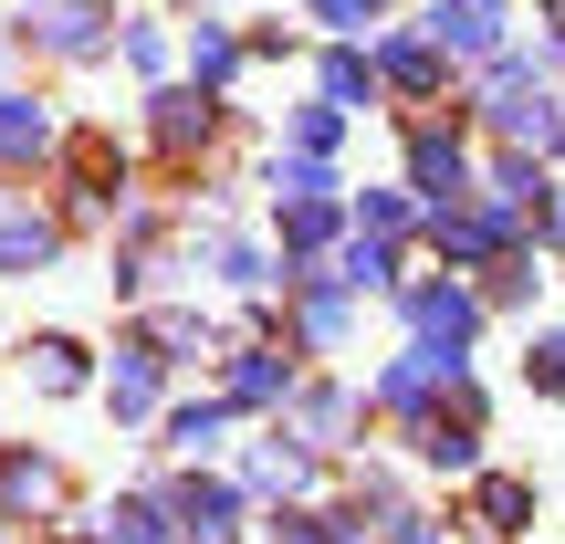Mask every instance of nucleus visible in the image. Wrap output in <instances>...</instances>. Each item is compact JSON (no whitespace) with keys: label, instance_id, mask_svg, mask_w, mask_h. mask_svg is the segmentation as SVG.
<instances>
[{"label":"nucleus","instance_id":"412c9836","mask_svg":"<svg viewBox=\"0 0 565 544\" xmlns=\"http://www.w3.org/2000/svg\"><path fill=\"white\" fill-rule=\"evenodd\" d=\"M42 252H53V231H42V221H21V210H11V221H0V273L42 263Z\"/></svg>","mask_w":565,"mask_h":544},{"label":"nucleus","instance_id":"bb28decb","mask_svg":"<svg viewBox=\"0 0 565 544\" xmlns=\"http://www.w3.org/2000/svg\"><path fill=\"white\" fill-rule=\"evenodd\" d=\"M492 294H503V303H534V294H545V273H534V252H503V282H492Z\"/></svg>","mask_w":565,"mask_h":544},{"label":"nucleus","instance_id":"b1692460","mask_svg":"<svg viewBox=\"0 0 565 544\" xmlns=\"http://www.w3.org/2000/svg\"><path fill=\"white\" fill-rule=\"evenodd\" d=\"M303 482V450H252V492H294Z\"/></svg>","mask_w":565,"mask_h":544},{"label":"nucleus","instance_id":"f03ea898","mask_svg":"<svg viewBox=\"0 0 565 544\" xmlns=\"http://www.w3.org/2000/svg\"><path fill=\"white\" fill-rule=\"evenodd\" d=\"M408 189H419V210L482 200V189H471V147H461V126H408Z\"/></svg>","mask_w":565,"mask_h":544},{"label":"nucleus","instance_id":"aec40b11","mask_svg":"<svg viewBox=\"0 0 565 544\" xmlns=\"http://www.w3.org/2000/svg\"><path fill=\"white\" fill-rule=\"evenodd\" d=\"M303 11H315L324 32H345V42H356V32H377V21H387V0H303Z\"/></svg>","mask_w":565,"mask_h":544},{"label":"nucleus","instance_id":"a878e982","mask_svg":"<svg viewBox=\"0 0 565 544\" xmlns=\"http://www.w3.org/2000/svg\"><path fill=\"white\" fill-rule=\"evenodd\" d=\"M32 147H42V116L32 105H0V158H32Z\"/></svg>","mask_w":565,"mask_h":544},{"label":"nucleus","instance_id":"f257e3e1","mask_svg":"<svg viewBox=\"0 0 565 544\" xmlns=\"http://www.w3.org/2000/svg\"><path fill=\"white\" fill-rule=\"evenodd\" d=\"M408 335L429 345L440 366H471V335H482V294H461V282H408L398 294Z\"/></svg>","mask_w":565,"mask_h":544},{"label":"nucleus","instance_id":"f8f14e48","mask_svg":"<svg viewBox=\"0 0 565 544\" xmlns=\"http://www.w3.org/2000/svg\"><path fill=\"white\" fill-rule=\"evenodd\" d=\"M189 74H200V95H221V84L242 74V42H231L221 21H200V42H189Z\"/></svg>","mask_w":565,"mask_h":544},{"label":"nucleus","instance_id":"dca6fc26","mask_svg":"<svg viewBox=\"0 0 565 544\" xmlns=\"http://www.w3.org/2000/svg\"><path fill=\"white\" fill-rule=\"evenodd\" d=\"M210 105H221V95H158V137H168V147L210 137Z\"/></svg>","mask_w":565,"mask_h":544},{"label":"nucleus","instance_id":"2eb2a0df","mask_svg":"<svg viewBox=\"0 0 565 544\" xmlns=\"http://www.w3.org/2000/svg\"><path fill=\"white\" fill-rule=\"evenodd\" d=\"M147 398H158V345H126V366H116V419H137Z\"/></svg>","mask_w":565,"mask_h":544},{"label":"nucleus","instance_id":"9b49d317","mask_svg":"<svg viewBox=\"0 0 565 544\" xmlns=\"http://www.w3.org/2000/svg\"><path fill=\"white\" fill-rule=\"evenodd\" d=\"M179 524H189V534H200V544H221L231 524H242V503H231V492H221V482H189V492H179Z\"/></svg>","mask_w":565,"mask_h":544},{"label":"nucleus","instance_id":"4be33fe9","mask_svg":"<svg viewBox=\"0 0 565 544\" xmlns=\"http://www.w3.org/2000/svg\"><path fill=\"white\" fill-rule=\"evenodd\" d=\"M345 419H356L345 387H315V398H303V429H315V440H345Z\"/></svg>","mask_w":565,"mask_h":544},{"label":"nucleus","instance_id":"6ab92c4d","mask_svg":"<svg viewBox=\"0 0 565 544\" xmlns=\"http://www.w3.org/2000/svg\"><path fill=\"white\" fill-rule=\"evenodd\" d=\"M335 126H345V105H303V116H294V158H303V168H324Z\"/></svg>","mask_w":565,"mask_h":544},{"label":"nucleus","instance_id":"7ed1b4c3","mask_svg":"<svg viewBox=\"0 0 565 544\" xmlns=\"http://www.w3.org/2000/svg\"><path fill=\"white\" fill-rule=\"evenodd\" d=\"M335 221H345V210H335V179L294 158V168H282V252H294V263H315V252L335 242Z\"/></svg>","mask_w":565,"mask_h":544},{"label":"nucleus","instance_id":"4468645a","mask_svg":"<svg viewBox=\"0 0 565 544\" xmlns=\"http://www.w3.org/2000/svg\"><path fill=\"white\" fill-rule=\"evenodd\" d=\"M324 105H377V63L366 53H324Z\"/></svg>","mask_w":565,"mask_h":544},{"label":"nucleus","instance_id":"cd10ccee","mask_svg":"<svg viewBox=\"0 0 565 544\" xmlns=\"http://www.w3.org/2000/svg\"><path fill=\"white\" fill-rule=\"evenodd\" d=\"M168 440H179V450H210V440H221V408H179V419H168Z\"/></svg>","mask_w":565,"mask_h":544},{"label":"nucleus","instance_id":"5701e85b","mask_svg":"<svg viewBox=\"0 0 565 544\" xmlns=\"http://www.w3.org/2000/svg\"><path fill=\"white\" fill-rule=\"evenodd\" d=\"M32 377H42V387H84V356H74L63 335H42V345H32Z\"/></svg>","mask_w":565,"mask_h":544},{"label":"nucleus","instance_id":"0eeeda50","mask_svg":"<svg viewBox=\"0 0 565 544\" xmlns=\"http://www.w3.org/2000/svg\"><path fill=\"white\" fill-rule=\"evenodd\" d=\"M282 398H294V366L273 345H242L231 356V408H282Z\"/></svg>","mask_w":565,"mask_h":544},{"label":"nucleus","instance_id":"1a4fd4ad","mask_svg":"<svg viewBox=\"0 0 565 544\" xmlns=\"http://www.w3.org/2000/svg\"><path fill=\"white\" fill-rule=\"evenodd\" d=\"M335 282H345V294H387V282H398V242L356 231V242H345V263H335Z\"/></svg>","mask_w":565,"mask_h":544},{"label":"nucleus","instance_id":"393cba45","mask_svg":"<svg viewBox=\"0 0 565 544\" xmlns=\"http://www.w3.org/2000/svg\"><path fill=\"white\" fill-rule=\"evenodd\" d=\"M524 377H534V398H565V335L534 345V356H524Z\"/></svg>","mask_w":565,"mask_h":544},{"label":"nucleus","instance_id":"9d476101","mask_svg":"<svg viewBox=\"0 0 565 544\" xmlns=\"http://www.w3.org/2000/svg\"><path fill=\"white\" fill-rule=\"evenodd\" d=\"M282 282H303V335H315V345H345V282L335 273H282Z\"/></svg>","mask_w":565,"mask_h":544},{"label":"nucleus","instance_id":"f3484780","mask_svg":"<svg viewBox=\"0 0 565 544\" xmlns=\"http://www.w3.org/2000/svg\"><path fill=\"white\" fill-rule=\"evenodd\" d=\"M105 544H168V503H116L105 513Z\"/></svg>","mask_w":565,"mask_h":544},{"label":"nucleus","instance_id":"6e6552de","mask_svg":"<svg viewBox=\"0 0 565 544\" xmlns=\"http://www.w3.org/2000/svg\"><path fill=\"white\" fill-rule=\"evenodd\" d=\"M471 513H482V534H524L534 524V482H513V471H482V482H471Z\"/></svg>","mask_w":565,"mask_h":544},{"label":"nucleus","instance_id":"39448f33","mask_svg":"<svg viewBox=\"0 0 565 544\" xmlns=\"http://www.w3.org/2000/svg\"><path fill=\"white\" fill-rule=\"evenodd\" d=\"M440 377H461V366H440L429 345H408L398 366H377V387H366V398H377V408H398V419H419V408L440 398Z\"/></svg>","mask_w":565,"mask_h":544},{"label":"nucleus","instance_id":"423d86ee","mask_svg":"<svg viewBox=\"0 0 565 544\" xmlns=\"http://www.w3.org/2000/svg\"><path fill=\"white\" fill-rule=\"evenodd\" d=\"M366 63H377L398 95H440V63H450V53H440L429 32H377V53H366Z\"/></svg>","mask_w":565,"mask_h":544},{"label":"nucleus","instance_id":"20e7f679","mask_svg":"<svg viewBox=\"0 0 565 544\" xmlns=\"http://www.w3.org/2000/svg\"><path fill=\"white\" fill-rule=\"evenodd\" d=\"M440 53H461V63H492L503 53V0H429V21H419Z\"/></svg>","mask_w":565,"mask_h":544},{"label":"nucleus","instance_id":"ddd939ff","mask_svg":"<svg viewBox=\"0 0 565 544\" xmlns=\"http://www.w3.org/2000/svg\"><path fill=\"white\" fill-rule=\"evenodd\" d=\"M356 221H366V231H377V242H398V231H419V221H429V210H419V200H408V189H366V200H356Z\"/></svg>","mask_w":565,"mask_h":544},{"label":"nucleus","instance_id":"a211bd4d","mask_svg":"<svg viewBox=\"0 0 565 544\" xmlns=\"http://www.w3.org/2000/svg\"><path fill=\"white\" fill-rule=\"evenodd\" d=\"M0 503H53V461L11 450V461H0Z\"/></svg>","mask_w":565,"mask_h":544}]
</instances>
